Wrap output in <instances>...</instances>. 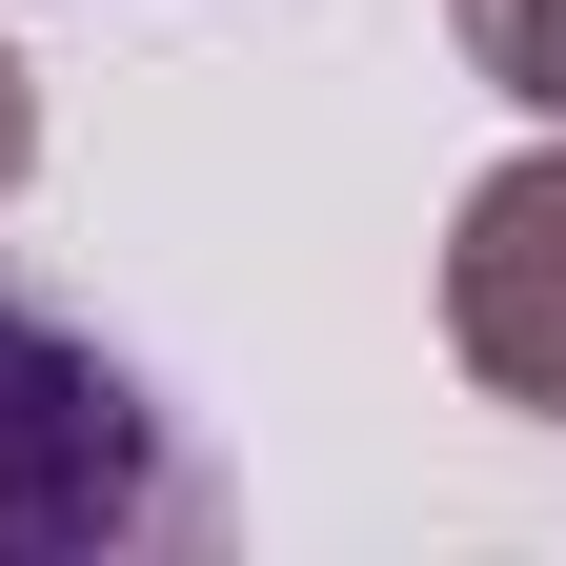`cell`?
I'll return each instance as SVG.
<instances>
[{
  "label": "cell",
  "mask_w": 566,
  "mask_h": 566,
  "mask_svg": "<svg viewBox=\"0 0 566 566\" xmlns=\"http://www.w3.org/2000/svg\"><path fill=\"white\" fill-rule=\"evenodd\" d=\"M202 526H223V465L182 446V405L41 283H0V566H142Z\"/></svg>",
  "instance_id": "1"
},
{
  "label": "cell",
  "mask_w": 566,
  "mask_h": 566,
  "mask_svg": "<svg viewBox=\"0 0 566 566\" xmlns=\"http://www.w3.org/2000/svg\"><path fill=\"white\" fill-rule=\"evenodd\" d=\"M446 41H465V82H506L526 122H566V0H446Z\"/></svg>",
  "instance_id": "3"
},
{
  "label": "cell",
  "mask_w": 566,
  "mask_h": 566,
  "mask_svg": "<svg viewBox=\"0 0 566 566\" xmlns=\"http://www.w3.org/2000/svg\"><path fill=\"white\" fill-rule=\"evenodd\" d=\"M21 163H41V82H21V41H0V202H21Z\"/></svg>",
  "instance_id": "4"
},
{
  "label": "cell",
  "mask_w": 566,
  "mask_h": 566,
  "mask_svg": "<svg viewBox=\"0 0 566 566\" xmlns=\"http://www.w3.org/2000/svg\"><path fill=\"white\" fill-rule=\"evenodd\" d=\"M446 344H465L485 405L566 424V122L465 182V223H446Z\"/></svg>",
  "instance_id": "2"
}]
</instances>
